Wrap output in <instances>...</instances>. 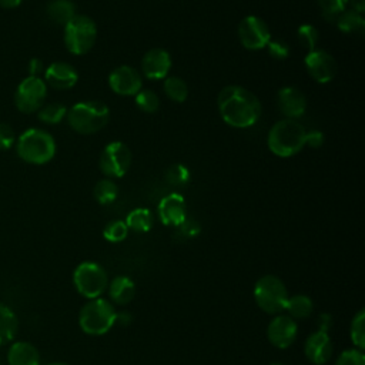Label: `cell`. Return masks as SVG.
Wrapping results in <instances>:
<instances>
[{
  "instance_id": "1",
  "label": "cell",
  "mask_w": 365,
  "mask_h": 365,
  "mask_svg": "<svg viewBox=\"0 0 365 365\" xmlns=\"http://www.w3.org/2000/svg\"><path fill=\"white\" fill-rule=\"evenodd\" d=\"M221 118L231 127L248 128L261 117V103L254 93L241 86L224 87L217 98Z\"/></svg>"
},
{
  "instance_id": "2",
  "label": "cell",
  "mask_w": 365,
  "mask_h": 365,
  "mask_svg": "<svg viewBox=\"0 0 365 365\" xmlns=\"http://www.w3.org/2000/svg\"><path fill=\"white\" fill-rule=\"evenodd\" d=\"M305 134L307 130L299 121L284 118L269 128L267 144L272 154L282 158L292 157L305 145Z\"/></svg>"
},
{
  "instance_id": "3",
  "label": "cell",
  "mask_w": 365,
  "mask_h": 365,
  "mask_svg": "<svg viewBox=\"0 0 365 365\" xmlns=\"http://www.w3.org/2000/svg\"><path fill=\"white\" fill-rule=\"evenodd\" d=\"M17 155L34 165H41L53 160L56 154L54 137L41 128H27L16 140Z\"/></svg>"
},
{
  "instance_id": "4",
  "label": "cell",
  "mask_w": 365,
  "mask_h": 365,
  "mask_svg": "<svg viewBox=\"0 0 365 365\" xmlns=\"http://www.w3.org/2000/svg\"><path fill=\"white\" fill-rule=\"evenodd\" d=\"M67 121L70 127L80 134H93L106 127L110 120L108 107L96 100L76 103L67 111Z\"/></svg>"
},
{
  "instance_id": "5",
  "label": "cell",
  "mask_w": 365,
  "mask_h": 365,
  "mask_svg": "<svg viewBox=\"0 0 365 365\" xmlns=\"http://www.w3.org/2000/svg\"><path fill=\"white\" fill-rule=\"evenodd\" d=\"M115 312L113 304L106 298L88 299L80 309L78 325L87 335H104L115 324Z\"/></svg>"
},
{
  "instance_id": "6",
  "label": "cell",
  "mask_w": 365,
  "mask_h": 365,
  "mask_svg": "<svg viewBox=\"0 0 365 365\" xmlns=\"http://www.w3.org/2000/svg\"><path fill=\"white\" fill-rule=\"evenodd\" d=\"M254 301L259 309L269 315H278L285 311L288 289L281 278L267 274L257 279L252 289Z\"/></svg>"
},
{
  "instance_id": "7",
  "label": "cell",
  "mask_w": 365,
  "mask_h": 365,
  "mask_svg": "<svg viewBox=\"0 0 365 365\" xmlns=\"http://www.w3.org/2000/svg\"><path fill=\"white\" fill-rule=\"evenodd\" d=\"M73 284L81 297L94 299L101 297L107 289L108 277L98 262L83 261L73 271Z\"/></svg>"
},
{
  "instance_id": "8",
  "label": "cell",
  "mask_w": 365,
  "mask_h": 365,
  "mask_svg": "<svg viewBox=\"0 0 365 365\" xmlns=\"http://www.w3.org/2000/svg\"><path fill=\"white\" fill-rule=\"evenodd\" d=\"M97 38L96 23L83 14H76L64 26V44L66 48L74 56L88 53Z\"/></svg>"
},
{
  "instance_id": "9",
  "label": "cell",
  "mask_w": 365,
  "mask_h": 365,
  "mask_svg": "<svg viewBox=\"0 0 365 365\" xmlns=\"http://www.w3.org/2000/svg\"><path fill=\"white\" fill-rule=\"evenodd\" d=\"M47 96V84L40 77L27 76L23 78L14 93V106L24 114H31L40 110Z\"/></svg>"
},
{
  "instance_id": "10",
  "label": "cell",
  "mask_w": 365,
  "mask_h": 365,
  "mask_svg": "<svg viewBox=\"0 0 365 365\" xmlns=\"http://www.w3.org/2000/svg\"><path fill=\"white\" fill-rule=\"evenodd\" d=\"M98 164L106 177H123L130 168L131 151L123 141H111L101 151Z\"/></svg>"
},
{
  "instance_id": "11",
  "label": "cell",
  "mask_w": 365,
  "mask_h": 365,
  "mask_svg": "<svg viewBox=\"0 0 365 365\" xmlns=\"http://www.w3.org/2000/svg\"><path fill=\"white\" fill-rule=\"evenodd\" d=\"M238 37L248 50H261L271 40V31L267 23L258 16H247L240 21Z\"/></svg>"
},
{
  "instance_id": "12",
  "label": "cell",
  "mask_w": 365,
  "mask_h": 365,
  "mask_svg": "<svg viewBox=\"0 0 365 365\" xmlns=\"http://www.w3.org/2000/svg\"><path fill=\"white\" fill-rule=\"evenodd\" d=\"M298 335V324L287 314L275 315L267 327L269 344L278 349H287L294 344Z\"/></svg>"
},
{
  "instance_id": "13",
  "label": "cell",
  "mask_w": 365,
  "mask_h": 365,
  "mask_svg": "<svg viewBox=\"0 0 365 365\" xmlns=\"http://www.w3.org/2000/svg\"><path fill=\"white\" fill-rule=\"evenodd\" d=\"M304 63L309 76L318 83H329L336 74V63L334 57L322 48L308 51Z\"/></svg>"
},
{
  "instance_id": "14",
  "label": "cell",
  "mask_w": 365,
  "mask_h": 365,
  "mask_svg": "<svg viewBox=\"0 0 365 365\" xmlns=\"http://www.w3.org/2000/svg\"><path fill=\"white\" fill-rule=\"evenodd\" d=\"M110 88L120 96H135L143 86L140 73L130 66H120L108 76Z\"/></svg>"
},
{
  "instance_id": "15",
  "label": "cell",
  "mask_w": 365,
  "mask_h": 365,
  "mask_svg": "<svg viewBox=\"0 0 365 365\" xmlns=\"http://www.w3.org/2000/svg\"><path fill=\"white\" fill-rule=\"evenodd\" d=\"M332 341L328 332L314 331L311 332L304 342V354L307 359L314 365H324L332 356Z\"/></svg>"
},
{
  "instance_id": "16",
  "label": "cell",
  "mask_w": 365,
  "mask_h": 365,
  "mask_svg": "<svg viewBox=\"0 0 365 365\" xmlns=\"http://www.w3.org/2000/svg\"><path fill=\"white\" fill-rule=\"evenodd\" d=\"M157 210H158L160 221L168 227L177 228L187 218L185 200L178 192H171V194H167L165 197H163L161 201L158 202Z\"/></svg>"
},
{
  "instance_id": "17",
  "label": "cell",
  "mask_w": 365,
  "mask_h": 365,
  "mask_svg": "<svg viewBox=\"0 0 365 365\" xmlns=\"http://www.w3.org/2000/svg\"><path fill=\"white\" fill-rule=\"evenodd\" d=\"M171 57L164 48H151L141 58V71L148 80H161L168 77Z\"/></svg>"
},
{
  "instance_id": "18",
  "label": "cell",
  "mask_w": 365,
  "mask_h": 365,
  "mask_svg": "<svg viewBox=\"0 0 365 365\" xmlns=\"http://www.w3.org/2000/svg\"><path fill=\"white\" fill-rule=\"evenodd\" d=\"M277 106L287 118L297 120L307 110V98L297 87H282L277 94Z\"/></svg>"
},
{
  "instance_id": "19",
  "label": "cell",
  "mask_w": 365,
  "mask_h": 365,
  "mask_svg": "<svg viewBox=\"0 0 365 365\" xmlns=\"http://www.w3.org/2000/svg\"><path fill=\"white\" fill-rule=\"evenodd\" d=\"M78 80L77 70L64 61H54L44 70V83L56 90H68Z\"/></svg>"
},
{
  "instance_id": "20",
  "label": "cell",
  "mask_w": 365,
  "mask_h": 365,
  "mask_svg": "<svg viewBox=\"0 0 365 365\" xmlns=\"http://www.w3.org/2000/svg\"><path fill=\"white\" fill-rule=\"evenodd\" d=\"M40 361L38 349L27 341L13 342L7 351L9 365H40Z\"/></svg>"
},
{
  "instance_id": "21",
  "label": "cell",
  "mask_w": 365,
  "mask_h": 365,
  "mask_svg": "<svg viewBox=\"0 0 365 365\" xmlns=\"http://www.w3.org/2000/svg\"><path fill=\"white\" fill-rule=\"evenodd\" d=\"M110 302L115 305H127L135 295V284L127 275H117L108 282Z\"/></svg>"
},
{
  "instance_id": "22",
  "label": "cell",
  "mask_w": 365,
  "mask_h": 365,
  "mask_svg": "<svg viewBox=\"0 0 365 365\" xmlns=\"http://www.w3.org/2000/svg\"><path fill=\"white\" fill-rule=\"evenodd\" d=\"M17 315L9 305L0 302V345L11 342L17 334Z\"/></svg>"
},
{
  "instance_id": "23",
  "label": "cell",
  "mask_w": 365,
  "mask_h": 365,
  "mask_svg": "<svg viewBox=\"0 0 365 365\" xmlns=\"http://www.w3.org/2000/svg\"><path fill=\"white\" fill-rule=\"evenodd\" d=\"M46 13L53 23L66 26L76 16V6L71 0H51L46 7Z\"/></svg>"
},
{
  "instance_id": "24",
  "label": "cell",
  "mask_w": 365,
  "mask_h": 365,
  "mask_svg": "<svg viewBox=\"0 0 365 365\" xmlns=\"http://www.w3.org/2000/svg\"><path fill=\"white\" fill-rule=\"evenodd\" d=\"M285 311L288 312L287 315H289L292 319H305L312 314L314 302L305 294H295L288 297Z\"/></svg>"
},
{
  "instance_id": "25",
  "label": "cell",
  "mask_w": 365,
  "mask_h": 365,
  "mask_svg": "<svg viewBox=\"0 0 365 365\" xmlns=\"http://www.w3.org/2000/svg\"><path fill=\"white\" fill-rule=\"evenodd\" d=\"M125 225L128 230L135 232H148L153 228L154 217L148 208H134L125 217Z\"/></svg>"
},
{
  "instance_id": "26",
  "label": "cell",
  "mask_w": 365,
  "mask_h": 365,
  "mask_svg": "<svg viewBox=\"0 0 365 365\" xmlns=\"http://www.w3.org/2000/svg\"><path fill=\"white\" fill-rule=\"evenodd\" d=\"M338 29L348 34L362 33L365 29V20L361 13L355 10H345L336 17Z\"/></svg>"
},
{
  "instance_id": "27",
  "label": "cell",
  "mask_w": 365,
  "mask_h": 365,
  "mask_svg": "<svg viewBox=\"0 0 365 365\" xmlns=\"http://www.w3.org/2000/svg\"><path fill=\"white\" fill-rule=\"evenodd\" d=\"M67 107L61 103H48L40 107V110L37 111V117L40 121L54 125L63 121V118L67 115Z\"/></svg>"
},
{
  "instance_id": "28",
  "label": "cell",
  "mask_w": 365,
  "mask_h": 365,
  "mask_svg": "<svg viewBox=\"0 0 365 365\" xmlns=\"http://www.w3.org/2000/svg\"><path fill=\"white\" fill-rule=\"evenodd\" d=\"M93 194H94V198L98 204L108 205V204L115 201V198L118 195V188H117V184L113 180L103 178L96 184V187L93 190Z\"/></svg>"
},
{
  "instance_id": "29",
  "label": "cell",
  "mask_w": 365,
  "mask_h": 365,
  "mask_svg": "<svg viewBox=\"0 0 365 365\" xmlns=\"http://www.w3.org/2000/svg\"><path fill=\"white\" fill-rule=\"evenodd\" d=\"M164 93L173 101L182 103L188 97V87L182 78L177 76H170V77H165Z\"/></svg>"
},
{
  "instance_id": "30",
  "label": "cell",
  "mask_w": 365,
  "mask_h": 365,
  "mask_svg": "<svg viewBox=\"0 0 365 365\" xmlns=\"http://www.w3.org/2000/svg\"><path fill=\"white\" fill-rule=\"evenodd\" d=\"M349 336L354 348L364 351L365 348V311L361 308L352 318L349 327Z\"/></svg>"
},
{
  "instance_id": "31",
  "label": "cell",
  "mask_w": 365,
  "mask_h": 365,
  "mask_svg": "<svg viewBox=\"0 0 365 365\" xmlns=\"http://www.w3.org/2000/svg\"><path fill=\"white\" fill-rule=\"evenodd\" d=\"M128 228L125 225V222L123 220H114L110 221L104 230H103V237L108 241V242H121L127 238L128 235Z\"/></svg>"
},
{
  "instance_id": "32",
  "label": "cell",
  "mask_w": 365,
  "mask_h": 365,
  "mask_svg": "<svg viewBox=\"0 0 365 365\" xmlns=\"http://www.w3.org/2000/svg\"><path fill=\"white\" fill-rule=\"evenodd\" d=\"M297 37H298L299 44L307 51H312V50L317 48L319 33L315 29V26H312V24H302V26H299V29L297 31Z\"/></svg>"
},
{
  "instance_id": "33",
  "label": "cell",
  "mask_w": 365,
  "mask_h": 365,
  "mask_svg": "<svg viewBox=\"0 0 365 365\" xmlns=\"http://www.w3.org/2000/svg\"><path fill=\"white\" fill-rule=\"evenodd\" d=\"M135 104L144 113H155L160 107V98L153 90H140L135 94Z\"/></svg>"
},
{
  "instance_id": "34",
  "label": "cell",
  "mask_w": 365,
  "mask_h": 365,
  "mask_svg": "<svg viewBox=\"0 0 365 365\" xmlns=\"http://www.w3.org/2000/svg\"><path fill=\"white\" fill-rule=\"evenodd\" d=\"M165 180L168 184L175 187L185 185L190 180V170L184 164H174L167 168Z\"/></svg>"
},
{
  "instance_id": "35",
  "label": "cell",
  "mask_w": 365,
  "mask_h": 365,
  "mask_svg": "<svg viewBox=\"0 0 365 365\" xmlns=\"http://www.w3.org/2000/svg\"><path fill=\"white\" fill-rule=\"evenodd\" d=\"M317 1L322 14L327 19H334V17H338L342 11H345V7L349 0H317Z\"/></svg>"
},
{
  "instance_id": "36",
  "label": "cell",
  "mask_w": 365,
  "mask_h": 365,
  "mask_svg": "<svg viewBox=\"0 0 365 365\" xmlns=\"http://www.w3.org/2000/svg\"><path fill=\"white\" fill-rule=\"evenodd\" d=\"M335 365H365L364 351L356 348L345 349L338 355Z\"/></svg>"
},
{
  "instance_id": "37",
  "label": "cell",
  "mask_w": 365,
  "mask_h": 365,
  "mask_svg": "<svg viewBox=\"0 0 365 365\" xmlns=\"http://www.w3.org/2000/svg\"><path fill=\"white\" fill-rule=\"evenodd\" d=\"M14 128L7 123H0V151L10 150L16 144Z\"/></svg>"
},
{
  "instance_id": "38",
  "label": "cell",
  "mask_w": 365,
  "mask_h": 365,
  "mask_svg": "<svg viewBox=\"0 0 365 365\" xmlns=\"http://www.w3.org/2000/svg\"><path fill=\"white\" fill-rule=\"evenodd\" d=\"M268 48V54L275 58V60H284L289 56V47L285 41L281 40H269V43L267 44Z\"/></svg>"
},
{
  "instance_id": "39",
  "label": "cell",
  "mask_w": 365,
  "mask_h": 365,
  "mask_svg": "<svg viewBox=\"0 0 365 365\" xmlns=\"http://www.w3.org/2000/svg\"><path fill=\"white\" fill-rule=\"evenodd\" d=\"M200 230H201L200 224H198L195 220H190V218H185V221L177 227V231H178L182 237H187V238H191V237L198 235Z\"/></svg>"
},
{
  "instance_id": "40",
  "label": "cell",
  "mask_w": 365,
  "mask_h": 365,
  "mask_svg": "<svg viewBox=\"0 0 365 365\" xmlns=\"http://www.w3.org/2000/svg\"><path fill=\"white\" fill-rule=\"evenodd\" d=\"M324 134L318 130H311V131H307L305 134V145L311 147V148H319L322 144H324Z\"/></svg>"
},
{
  "instance_id": "41",
  "label": "cell",
  "mask_w": 365,
  "mask_h": 365,
  "mask_svg": "<svg viewBox=\"0 0 365 365\" xmlns=\"http://www.w3.org/2000/svg\"><path fill=\"white\" fill-rule=\"evenodd\" d=\"M317 325H318V331H324L328 332L332 327V315L328 312H322L319 314L318 319H317Z\"/></svg>"
},
{
  "instance_id": "42",
  "label": "cell",
  "mask_w": 365,
  "mask_h": 365,
  "mask_svg": "<svg viewBox=\"0 0 365 365\" xmlns=\"http://www.w3.org/2000/svg\"><path fill=\"white\" fill-rule=\"evenodd\" d=\"M29 76L33 77H40L41 71H43V61L40 58H31L29 61Z\"/></svg>"
},
{
  "instance_id": "43",
  "label": "cell",
  "mask_w": 365,
  "mask_h": 365,
  "mask_svg": "<svg viewBox=\"0 0 365 365\" xmlns=\"http://www.w3.org/2000/svg\"><path fill=\"white\" fill-rule=\"evenodd\" d=\"M131 314L127 312V311H120V312H115V324H120V325H128L131 322Z\"/></svg>"
},
{
  "instance_id": "44",
  "label": "cell",
  "mask_w": 365,
  "mask_h": 365,
  "mask_svg": "<svg viewBox=\"0 0 365 365\" xmlns=\"http://www.w3.org/2000/svg\"><path fill=\"white\" fill-rule=\"evenodd\" d=\"M23 0H0V6L3 9H16L21 4Z\"/></svg>"
},
{
  "instance_id": "45",
  "label": "cell",
  "mask_w": 365,
  "mask_h": 365,
  "mask_svg": "<svg viewBox=\"0 0 365 365\" xmlns=\"http://www.w3.org/2000/svg\"><path fill=\"white\" fill-rule=\"evenodd\" d=\"M351 3L354 6L355 11H358L361 14L364 13V10H365V0H351Z\"/></svg>"
},
{
  "instance_id": "46",
  "label": "cell",
  "mask_w": 365,
  "mask_h": 365,
  "mask_svg": "<svg viewBox=\"0 0 365 365\" xmlns=\"http://www.w3.org/2000/svg\"><path fill=\"white\" fill-rule=\"evenodd\" d=\"M46 365H70V364L61 362V361H56V362H48V364H46Z\"/></svg>"
},
{
  "instance_id": "47",
  "label": "cell",
  "mask_w": 365,
  "mask_h": 365,
  "mask_svg": "<svg viewBox=\"0 0 365 365\" xmlns=\"http://www.w3.org/2000/svg\"><path fill=\"white\" fill-rule=\"evenodd\" d=\"M269 365H285V364H282V362H272V364H269Z\"/></svg>"
}]
</instances>
